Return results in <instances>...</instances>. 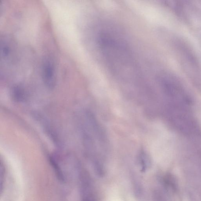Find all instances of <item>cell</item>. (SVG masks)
I'll list each match as a JSON object with an SVG mask.
<instances>
[{"mask_svg": "<svg viewBox=\"0 0 201 201\" xmlns=\"http://www.w3.org/2000/svg\"><path fill=\"white\" fill-rule=\"evenodd\" d=\"M54 57L52 54H46L44 56L41 66L42 81L50 89H53L56 83V66Z\"/></svg>", "mask_w": 201, "mask_h": 201, "instance_id": "obj_1", "label": "cell"}, {"mask_svg": "<svg viewBox=\"0 0 201 201\" xmlns=\"http://www.w3.org/2000/svg\"><path fill=\"white\" fill-rule=\"evenodd\" d=\"M83 201H94L93 198H88L83 199Z\"/></svg>", "mask_w": 201, "mask_h": 201, "instance_id": "obj_2", "label": "cell"}]
</instances>
